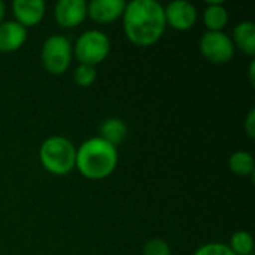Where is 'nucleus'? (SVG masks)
Listing matches in <instances>:
<instances>
[{"mask_svg": "<svg viewBox=\"0 0 255 255\" xmlns=\"http://www.w3.org/2000/svg\"><path fill=\"white\" fill-rule=\"evenodd\" d=\"M73 46L70 40L63 34H52L46 37L40 49L42 64L51 75L64 73L72 61Z\"/></svg>", "mask_w": 255, "mask_h": 255, "instance_id": "39448f33", "label": "nucleus"}, {"mask_svg": "<svg viewBox=\"0 0 255 255\" xmlns=\"http://www.w3.org/2000/svg\"><path fill=\"white\" fill-rule=\"evenodd\" d=\"M229 167L238 176H250V175H254V157L248 151H236L229 158Z\"/></svg>", "mask_w": 255, "mask_h": 255, "instance_id": "2eb2a0df", "label": "nucleus"}, {"mask_svg": "<svg viewBox=\"0 0 255 255\" xmlns=\"http://www.w3.org/2000/svg\"><path fill=\"white\" fill-rule=\"evenodd\" d=\"M143 255H172V250L169 244L160 238H152L149 239L142 250Z\"/></svg>", "mask_w": 255, "mask_h": 255, "instance_id": "a211bd4d", "label": "nucleus"}, {"mask_svg": "<svg viewBox=\"0 0 255 255\" xmlns=\"http://www.w3.org/2000/svg\"><path fill=\"white\" fill-rule=\"evenodd\" d=\"M4 12H6V6L4 3L0 0V22H3V18H4Z\"/></svg>", "mask_w": 255, "mask_h": 255, "instance_id": "4be33fe9", "label": "nucleus"}, {"mask_svg": "<svg viewBox=\"0 0 255 255\" xmlns=\"http://www.w3.org/2000/svg\"><path fill=\"white\" fill-rule=\"evenodd\" d=\"M127 136V126L120 118H108L100 126V139L111 143L112 146H118Z\"/></svg>", "mask_w": 255, "mask_h": 255, "instance_id": "4468645a", "label": "nucleus"}, {"mask_svg": "<svg viewBox=\"0 0 255 255\" xmlns=\"http://www.w3.org/2000/svg\"><path fill=\"white\" fill-rule=\"evenodd\" d=\"M193 255H236L229 245L226 244H218V242H212V244H206L203 247H200L199 250H196V253Z\"/></svg>", "mask_w": 255, "mask_h": 255, "instance_id": "6ab92c4d", "label": "nucleus"}, {"mask_svg": "<svg viewBox=\"0 0 255 255\" xmlns=\"http://www.w3.org/2000/svg\"><path fill=\"white\" fill-rule=\"evenodd\" d=\"M232 42L235 48H239L242 52L248 55L255 54V24L253 21H241L232 36Z\"/></svg>", "mask_w": 255, "mask_h": 255, "instance_id": "f8f14e48", "label": "nucleus"}, {"mask_svg": "<svg viewBox=\"0 0 255 255\" xmlns=\"http://www.w3.org/2000/svg\"><path fill=\"white\" fill-rule=\"evenodd\" d=\"M12 12L18 24L25 28L34 27L43 19L46 4L43 0H13Z\"/></svg>", "mask_w": 255, "mask_h": 255, "instance_id": "1a4fd4ad", "label": "nucleus"}, {"mask_svg": "<svg viewBox=\"0 0 255 255\" xmlns=\"http://www.w3.org/2000/svg\"><path fill=\"white\" fill-rule=\"evenodd\" d=\"M118 164V151L103 139L90 137L76 149L75 167L82 176L91 181H100L112 175Z\"/></svg>", "mask_w": 255, "mask_h": 255, "instance_id": "f03ea898", "label": "nucleus"}, {"mask_svg": "<svg viewBox=\"0 0 255 255\" xmlns=\"http://www.w3.org/2000/svg\"><path fill=\"white\" fill-rule=\"evenodd\" d=\"M123 28L131 43L137 46L154 45L166 30L164 6L155 0H133L126 3Z\"/></svg>", "mask_w": 255, "mask_h": 255, "instance_id": "f257e3e1", "label": "nucleus"}, {"mask_svg": "<svg viewBox=\"0 0 255 255\" xmlns=\"http://www.w3.org/2000/svg\"><path fill=\"white\" fill-rule=\"evenodd\" d=\"M27 39V28L16 21L0 22V52H13L19 49Z\"/></svg>", "mask_w": 255, "mask_h": 255, "instance_id": "9b49d317", "label": "nucleus"}, {"mask_svg": "<svg viewBox=\"0 0 255 255\" xmlns=\"http://www.w3.org/2000/svg\"><path fill=\"white\" fill-rule=\"evenodd\" d=\"M244 127H245L247 134H248L251 139H254L255 137V111L254 109H251V111H250V114H248V117H247V120H245Z\"/></svg>", "mask_w": 255, "mask_h": 255, "instance_id": "aec40b11", "label": "nucleus"}, {"mask_svg": "<svg viewBox=\"0 0 255 255\" xmlns=\"http://www.w3.org/2000/svg\"><path fill=\"white\" fill-rule=\"evenodd\" d=\"M166 25L175 30H190L197 21V9L193 3L187 0H175L164 7Z\"/></svg>", "mask_w": 255, "mask_h": 255, "instance_id": "0eeeda50", "label": "nucleus"}, {"mask_svg": "<svg viewBox=\"0 0 255 255\" xmlns=\"http://www.w3.org/2000/svg\"><path fill=\"white\" fill-rule=\"evenodd\" d=\"M255 63L254 61H251V64H250V79H251V82L254 84L255 82Z\"/></svg>", "mask_w": 255, "mask_h": 255, "instance_id": "412c9836", "label": "nucleus"}, {"mask_svg": "<svg viewBox=\"0 0 255 255\" xmlns=\"http://www.w3.org/2000/svg\"><path fill=\"white\" fill-rule=\"evenodd\" d=\"M97 78V70L94 66H88V64H79L75 70H73V79L79 87H90L94 84Z\"/></svg>", "mask_w": 255, "mask_h": 255, "instance_id": "f3484780", "label": "nucleus"}, {"mask_svg": "<svg viewBox=\"0 0 255 255\" xmlns=\"http://www.w3.org/2000/svg\"><path fill=\"white\" fill-rule=\"evenodd\" d=\"M203 22L208 31H223L229 22L227 7L221 1H209L203 10Z\"/></svg>", "mask_w": 255, "mask_h": 255, "instance_id": "ddd939ff", "label": "nucleus"}, {"mask_svg": "<svg viewBox=\"0 0 255 255\" xmlns=\"http://www.w3.org/2000/svg\"><path fill=\"white\" fill-rule=\"evenodd\" d=\"M230 250L236 255H253L254 251V241L248 232L239 230L235 232L230 238Z\"/></svg>", "mask_w": 255, "mask_h": 255, "instance_id": "dca6fc26", "label": "nucleus"}, {"mask_svg": "<svg viewBox=\"0 0 255 255\" xmlns=\"http://www.w3.org/2000/svg\"><path fill=\"white\" fill-rule=\"evenodd\" d=\"M54 16L60 27L73 28L87 18L85 0H58L54 7Z\"/></svg>", "mask_w": 255, "mask_h": 255, "instance_id": "6e6552de", "label": "nucleus"}, {"mask_svg": "<svg viewBox=\"0 0 255 255\" xmlns=\"http://www.w3.org/2000/svg\"><path fill=\"white\" fill-rule=\"evenodd\" d=\"M39 160L45 170L52 175L63 176L75 169L76 148L64 136H51L40 145Z\"/></svg>", "mask_w": 255, "mask_h": 255, "instance_id": "7ed1b4c3", "label": "nucleus"}, {"mask_svg": "<svg viewBox=\"0 0 255 255\" xmlns=\"http://www.w3.org/2000/svg\"><path fill=\"white\" fill-rule=\"evenodd\" d=\"M126 9L124 0H91L87 3V15L99 24H109L120 16Z\"/></svg>", "mask_w": 255, "mask_h": 255, "instance_id": "9d476101", "label": "nucleus"}, {"mask_svg": "<svg viewBox=\"0 0 255 255\" xmlns=\"http://www.w3.org/2000/svg\"><path fill=\"white\" fill-rule=\"evenodd\" d=\"M202 55L215 64H226L235 55L232 37L224 31H206L199 42Z\"/></svg>", "mask_w": 255, "mask_h": 255, "instance_id": "423d86ee", "label": "nucleus"}, {"mask_svg": "<svg viewBox=\"0 0 255 255\" xmlns=\"http://www.w3.org/2000/svg\"><path fill=\"white\" fill-rule=\"evenodd\" d=\"M111 51V40L106 33L91 28L84 31L73 46V55L79 60V64L94 66L102 63Z\"/></svg>", "mask_w": 255, "mask_h": 255, "instance_id": "20e7f679", "label": "nucleus"}]
</instances>
